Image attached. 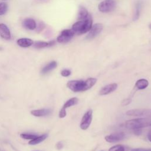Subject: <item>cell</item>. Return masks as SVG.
Listing matches in <instances>:
<instances>
[{"mask_svg": "<svg viewBox=\"0 0 151 151\" xmlns=\"http://www.w3.org/2000/svg\"><path fill=\"white\" fill-rule=\"evenodd\" d=\"M8 10V5L4 2L0 3V16L4 15Z\"/></svg>", "mask_w": 151, "mask_h": 151, "instance_id": "cell-24", "label": "cell"}, {"mask_svg": "<svg viewBox=\"0 0 151 151\" xmlns=\"http://www.w3.org/2000/svg\"><path fill=\"white\" fill-rule=\"evenodd\" d=\"M92 119H93V111L92 110H88L87 111L84 116H83L81 123H80V128L82 130H86L87 129L91 122H92Z\"/></svg>", "mask_w": 151, "mask_h": 151, "instance_id": "cell-6", "label": "cell"}, {"mask_svg": "<svg viewBox=\"0 0 151 151\" xmlns=\"http://www.w3.org/2000/svg\"><path fill=\"white\" fill-rule=\"evenodd\" d=\"M90 14H88L87 10L83 6H80L78 9V19L79 20L84 19L87 18Z\"/></svg>", "mask_w": 151, "mask_h": 151, "instance_id": "cell-18", "label": "cell"}, {"mask_svg": "<svg viewBox=\"0 0 151 151\" xmlns=\"http://www.w3.org/2000/svg\"><path fill=\"white\" fill-rule=\"evenodd\" d=\"M96 82L95 78H88L86 80H70L67 82V86L73 92H80L91 88Z\"/></svg>", "mask_w": 151, "mask_h": 151, "instance_id": "cell-1", "label": "cell"}, {"mask_svg": "<svg viewBox=\"0 0 151 151\" xmlns=\"http://www.w3.org/2000/svg\"><path fill=\"white\" fill-rule=\"evenodd\" d=\"M101 151H103V150H101Z\"/></svg>", "mask_w": 151, "mask_h": 151, "instance_id": "cell-33", "label": "cell"}, {"mask_svg": "<svg viewBox=\"0 0 151 151\" xmlns=\"http://www.w3.org/2000/svg\"><path fill=\"white\" fill-rule=\"evenodd\" d=\"M149 85V82L146 79L138 80L135 84V87L139 90H143L146 88Z\"/></svg>", "mask_w": 151, "mask_h": 151, "instance_id": "cell-19", "label": "cell"}, {"mask_svg": "<svg viewBox=\"0 0 151 151\" xmlns=\"http://www.w3.org/2000/svg\"><path fill=\"white\" fill-rule=\"evenodd\" d=\"M130 151H151V148H149V149L136 148V149H132Z\"/></svg>", "mask_w": 151, "mask_h": 151, "instance_id": "cell-28", "label": "cell"}, {"mask_svg": "<svg viewBox=\"0 0 151 151\" xmlns=\"http://www.w3.org/2000/svg\"><path fill=\"white\" fill-rule=\"evenodd\" d=\"M56 147L57 149H61L63 147V144L61 142H59L56 144Z\"/></svg>", "mask_w": 151, "mask_h": 151, "instance_id": "cell-30", "label": "cell"}, {"mask_svg": "<svg viewBox=\"0 0 151 151\" xmlns=\"http://www.w3.org/2000/svg\"><path fill=\"white\" fill-rule=\"evenodd\" d=\"M133 130L134 134L136 136H139L142 133V131L141 129H133Z\"/></svg>", "mask_w": 151, "mask_h": 151, "instance_id": "cell-29", "label": "cell"}, {"mask_svg": "<svg viewBox=\"0 0 151 151\" xmlns=\"http://www.w3.org/2000/svg\"><path fill=\"white\" fill-rule=\"evenodd\" d=\"M55 44L54 41H51L50 42L45 41H36L34 44V47L36 48H43L46 47H50L52 46Z\"/></svg>", "mask_w": 151, "mask_h": 151, "instance_id": "cell-15", "label": "cell"}, {"mask_svg": "<svg viewBox=\"0 0 151 151\" xmlns=\"http://www.w3.org/2000/svg\"><path fill=\"white\" fill-rule=\"evenodd\" d=\"M22 25L24 28L29 30H33L37 27L35 20L32 18H27L24 19L22 22Z\"/></svg>", "mask_w": 151, "mask_h": 151, "instance_id": "cell-14", "label": "cell"}, {"mask_svg": "<svg viewBox=\"0 0 151 151\" xmlns=\"http://www.w3.org/2000/svg\"><path fill=\"white\" fill-rule=\"evenodd\" d=\"M37 136V135L34 133H21L20 134V137L25 140H28V139L32 140L35 137H36Z\"/></svg>", "mask_w": 151, "mask_h": 151, "instance_id": "cell-22", "label": "cell"}, {"mask_svg": "<svg viewBox=\"0 0 151 151\" xmlns=\"http://www.w3.org/2000/svg\"><path fill=\"white\" fill-rule=\"evenodd\" d=\"M51 110L50 109H42L34 110L31 111V114L35 117H43L49 115L51 113Z\"/></svg>", "mask_w": 151, "mask_h": 151, "instance_id": "cell-12", "label": "cell"}, {"mask_svg": "<svg viewBox=\"0 0 151 151\" xmlns=\"http://www.w3.org/2000/svg\"><path fill=\"white\" fill-rule=\"evenodd\" d=\"M17 44L22 48H28L34 44V41L29 38H19L17 41Z\"/></svg>", "mask_w": 151, "mask_h": 151, "instance_id": "cell-13", "label": "cell"}, {"mask_svg": "<svg viewBox=\"0 0 151 151\" xmlns=\"http://www.w3.org/2000/svg\"><path fill=\"white\" fill-rule=\"evenodd\" d=\"M57 66V63L55 61H52L50 63H49L48 64H47L44 67L42 68L41 70V73L42 74H46L51 70H54L55 68H56Z\"/></svg>", "mask_w": 151, "mask_h": 151, "instance_id": "cell-16", "label": "cell"}, {"mask_svg": "<svg viewBox=\"0 0 151 151\" xmlns=\"http://www.w3.org/2000/svg\"><path fill=\"white\" fill-rule=\"evenodd\" d=\"M125 137V134L123 132H116L111 133L105 137V140L109 143H115L122 140Z\"/></svg>", "mask_w": 151, "mask_h": 151, "instance_id": "cell-9", "label": "cell"}, {"mask_svg": "<svg viewBox=\"0 0 151 151\" xmlns=\"http://www.w3.org/2000/svg\"><path fill=\"white\" fill-rule=\"evenodd\" d=\"M74 35L75 34L71 29H64L58 36L57 38V41L58 42H60V43H66L69 42L72 39V38Z\"/></svg>", "mask_w": 151, "mask_h": 151, "instance_id": "cell-7", "label": "cell"}, {"mask_svg": "<svg viewBox=\"0 0 151 151\" xmlns=\"http://www.w3.org/2000/svg\"><path fill=\"white\" fill-rule=\"evenodd\" d=\"M109 151H125V147L123 145H117L110 147Z\"/></svg>", "mask_w": 151, "mask_h": 151, "instance_id": "cell-23", "label": "cell"}, {"mask_svg": "<svg viewBox=\"0 0 151 151\" xmlns=\"http://www.w3.org/2000/svg\"><path fill=\"white\" fill-rule=\"evenodd\" d=\"M93 20L91 15H90L87 18L79 20L75 22L73 26L71 29L77 35H81L86 33L90 31L92 27Z\"/></svg>", "mask_w": 151, "mask_h": 151, "instance_id": "cell-2", "label": "cell"}, {"mask_svg": "<svg viewBox=\"0 0 151 151\" xmlns=\"http://www.w3.org/2000/svg\"><path fill=\"white\" fill-rule=\"evenodd\" d=\"M78 99L77 97H73L68 100L63 105V108L66 109L67 108H68L71 106H73L74 105H76L78 103Z\"/></svg>", "mask_w": 151, "mask_h": 151, "instance_id": "cell-20", "label": "cell"}, {"mask_svg": "<svg viewBox=\"0 0 151 151\" xmlns=\"http://www.w3.org/2000/svg\"><path fill=\"white\" fill-rule=\"evenodd\" d=\"M66 114H67V113H66L65 109L62 107V109L60 110V111L59 112V114H58L59 117L60 118H64V117H65Z\"/></svg>", "mask_w": 151, "mask_h": 151, "instance_id": "cell-26", "label": "cell"}, {"mask_svg": "<svg viewBox=\"0 0 151 151\" xmlns=\"http://www.w3.org/2000/svg\"><path fill=\"white\" fill-rule=\"evenodd\" d=\"M4 1H5V0H4Z\"/></svg>", "mask_w": 151, "mask_h": 151, "instance_id": "cell-34", "label": "cell"}, {"mask_svg": "<svg viewBox=\"0 0 151 151\" xmlns=\"http://www.w3.org/2000/svg\"><path fill=\"white\" fill-rule=\"evenodd\" d=\"M47 137H48V134L46 133L43 134L40 136H37L34 139L31 140L28 143H29V145H35L39 144L41 142H42V141H44L45 139H46V138Z\"/></svg>", "mask_w": 151, "mask_h": 151, "instance_id": "cell-17", "label": "cell"}, {"mask_svg": "<svg viewBox=\"0 0 151 151\" xmlns=\"http://www.w3.org/2000/svg\"><path fill=\"white\" fill-rule=\"evenodd\" d=\"M117 88V84L116 83H111L108 85L104 86L103 88L100 89L99 91V94L103 96L109 94L114 91H115Z\"/></svg>", "mask_w": 151, "mask_h": 151, "instance_id": "cell-10", "label": "cell"}, {"mask_svg": "<svg viewBox=\"0 0 151 151\" xmlns=\"http://www.w3.org/2000/svg\"><path fill=\"white\" fill-rule=\"evenodd\" d=\"M149 28L151 29V24L149 25Z\"/></svg>", "mask_w": 151, "mask_h": 151, "instance_id": "cell-32", "label": "cell"}, {"mask_svg": "<svg viewBox=\"0 0 151 151\" xmlns=\"http://www.w3.org/2000/svg\"><path fill=\"white\" fill-rule=\"evenodd\" d=\"M0 36L4 40H8L11 38V32L8 27L4 24H0Z\"/></svg>", "mask_w": 151, "mask_h": 151, "instance_id": "cell-11", "label": "cell"}, {"mask_svg": "<svg viewBox=\"0 0 151 151\" xmlns=\"http://www.w3.org/2000/svg\"><path fill=\"white\" fill-rule=\"evenodd\" d=\"M142 1H139L137 2L136 5V10H135V13L134 14L133 16V20L136 21L137 19H138V18H139L140 16V11H141V8H142Z\"/></svg>", "mask_w": 151, "mask_h": 151, "instance_id": "cell-21", "label": "cell"}, {"mask_svg": "<svg viewBox=\"0 0 151 151\" xmlns=\"http://www.w3.org/2000/svg\"><path fill=\"white\" fill-rule=\"evenodd\" d=\"M125 126L132 130L149 127L151 126V118L143 117L129 120L125 122Z\"/></svg>", "mask_w": 151, "mask_h": 151, "instance_id": "cell-3", "label": "cell"}, {"mask_svg": "<svg viewBox=\"0 0 151 151\" xmlns=\"http://www.w3.org/2000/svg\"><path fill=\"white\" fill-rule=\"evenodd\" d=\"M130 116H144L145 117H151V109H136L128 110L126 113Z\"/></svg>", "mask_w": 151, "mask_h": 151, "instance_id": "cell-5", "label": "cell"}, {"mask_svg": "<svg viewBox=\"0 0 151 151\" xmlns=\"http://www.w3.org/2000/svg\"><path fill=\"white\" fill-rule=\"evenodd\" d=\"M147 139L150 142H151V130H150L147 133Z\"/></svg>", "mask_w": 151, "mask_h": 151, "instance_id": "cell-31", "label": "cell"}, {"mask_svg": "<svg viewBox=\"0 0 151 151\" xmlns=\"http://www.w3.org/2000/svg\"><path fill=\"white\" fill-rule=\"evenodd\" d=\"M131 101H132V100L130 99H126L122 101L121 104H122V106H127L131 103Z\"/></svg>", "mask_w": 151, "mask_h": 151, "instance_id": "cell-27", "label": "cell"}, {"mask_svg": "<svg viewBox=\"0 0 151 151\" xmlns=\"http://www.w3.org/2000/svg\"><path fill=\"white\" fill-rule=\"evenodd\" d=\"M61 74L63 77H68L71 74V71L68 69H64L61 71Z\"/></svg>", "mask_w": 151, "mask_h": 151, "instance_id": "cell-25", "label": "cell"}, {"mask_svg": "<svg viewBox=\"0 0 151 151\" xmlns=\"http://www.w3.org/2000/svg\"><path fill=\"white\" fill-rule=\"evenodd\" d=\"M103 28V26L101 24L98 23L93 25L91 27V29H90L88 34L86 35V38L88 40L94 38L97 35L99 34V33L102 31Z\"/></svg>", "mask_w": 151, "mask_h": 151, "instance_id": "cell-8", "label": "cell"}, {"mask_svg": "<svg viewBox=\"0 0 151 151\" xmlns=\"http://www.w3.org/2000/svg\"><path fill=\"white\" fill-rule=\"evenodd\" d=\"M116 4V2L114 0H105L99 4L98 9L103 13L109 12L114 9Z\"/></svg>", "mask_w": 151, "mask_h": 151, "instance_id": "cell-4", "label": "cell"}]
</instances>
